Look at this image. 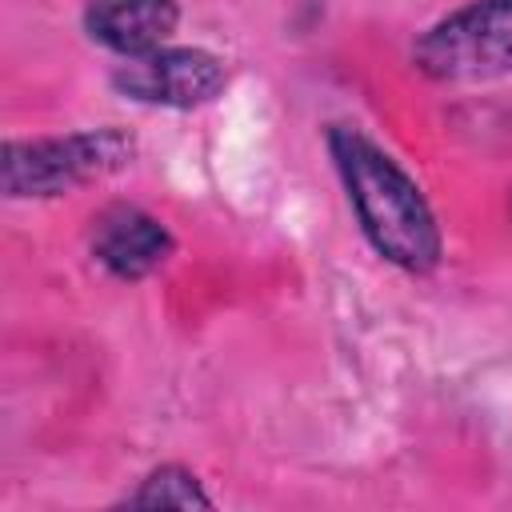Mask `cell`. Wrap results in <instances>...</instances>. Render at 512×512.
I'll return each mask as SVG.
<instances>
[{
	"label": "cell",
	"mask_w": 512,
	"mask_h": 512,
	"mask_svg": "<svg viewBox=\"0 0 512 512\" xmlns=\"http://www.w3.org/2000/svg\"><path fill=\"white\" fill-rule=\"evenodd\" d=\"M328 148H332V160L348 184L352 208H356L368 240L376 244V252L412 272L432 268L440 256L436 220H432L420 188L396 168V160L384 156L356 128H332Z\"/></svg>",
	"instance_id": "obj_1"
},
{
	"label": "cell",
	"mask_w": 512,
	"mask_h": 512,
	"mask_svg": "<svg viewBox=\"0 0 512 512\" xmlns=\"http://www.w3.org/2000/svg\"><path fill=\"white\" fill-rule=\"evenodd\" d=\"M416 64L436 80H484L512 72V0H476L416 44Z\"/></svg>",
	"instance_id": "obj_2"
},
{
	"label": "cell",
	"mask_w": 512,
	"mask_h": 512,
	"mask_svg": "<svg viewBox=\"0 0 512 512\" xmlns=\"http://www.w3.org/2000/svg\"><path fill=\"white\" fill-rule=\"evenodd\" d=\"M132 156V140L116 128L76 132L64 140L8 144L4 152V184L12 196H56L104 172H116Z\"/></svg>",
	"instance_id": "obj_3"
},
{
	"label": "cell",
	"mask_w": 512,
	"mask_h": 512,
	"mask_svg": "<svg viewBox=\"0 0 512 512\" xmlns=\"http://www.w3.org/2000/svg\"><path fill=\"white\" fill-rule=\"evenodd\" d=\"M116 84L148 104H172V108H192L212 100L224 88V68L208 52L192 48H172V52H144L128 68L116 72Z\"/></svg>",
	"instance_id": "obj_4"
},
{
	"label": "cell",
	"mask_w": 512,
	"mask_h": 512,
	"mask_svg": "<svg viewBox=\"0 0 512 512\" xmlns=\"http://www.w3.org/2000/svg\"><path fill=\"white\" fill-rule=\"evenodd\" d=\"M176 28V0H92L88 32L124 56L156 52L160 40Z\"/></svg>",
	"instance_id": "obj_5"
},
{
	"label": "cell",
	"mask_w": 512,
	"mask_h": 512,
	"mask_svg": "<svg viewBox=\"0 0 512 512\" xmlns=\"http://www.w3.org/2000/svg\"><path fill=\"white\" fill-rule=\"evenodd\" d=\"M172 240L160 228V220H152L140 208H112L100 216L96 224V256L116 272V276H144L152 272L164 256H168Z\"/></svg>",
	"instance_id": "obj_6"
},
{
	"label": "cell",
	"mask_w": 512,
	"mask_h": 512,
	"mask_svg": "<svg viewBox=\"0 0 512 512\" xmlns=\"http://www.w3.org/2000/svg\"><path fill=\"white\" fill-rule=\"evenodd\" d=\"M132 500H136V504H176V508L208 504V496L196 488V480H192V476H184V472H172V468H164V472L148 476V484H144Z\"/></svg>",
	"instance_id": "obj_7"
}]
</instances>
